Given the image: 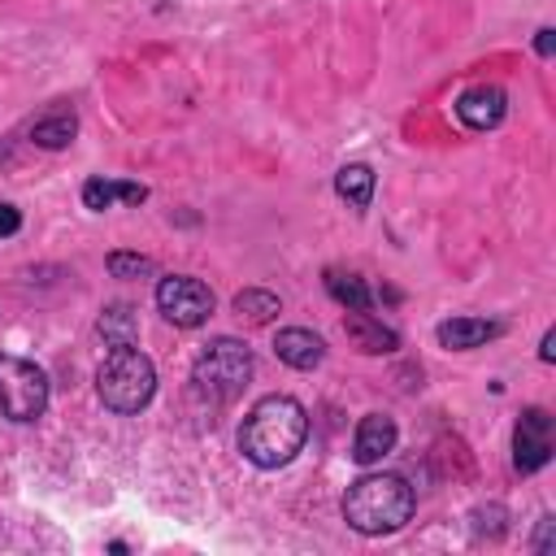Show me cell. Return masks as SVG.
<instances>
[{
	"mask_svg": "<svg viewBox=\"0 0 556 556\" xmlns=\"http://www.w3.org/2000/svg\"><path fill=\"white\" fill-rule=\"evenodd\" d=\"M252 378V352L239 343V339H213L195 365H191V382L200 395H208L213 404H230L243 395Z\"/></svg>",
	"mask_w": 556,
	"mask_h": 556,
	"instance_id": "277c9868",
	"label": "cell"
},
{
	"mask_svg": "<svg viewBox=\"0 0 556 556\" xmlns=\"http://www.w3.org/2000/svg\"><path fill=\"white\" fill-rule=\"evenodd\" d=\"M395 439H400V430H395V421H391L387 413H369V417H361L356 439H352V456H356V465H378V460L395 447Z\"/></svg>",
	"mask_w": 556,
	"mask_h": 556,
	"instance_id": "30bf717a",
	"label": "cell"
},
{
	"mask_svg": "<svg viewBox=\"0 0 556 556\" xmlns=\"http://www.w3.org/2000/svg\"><path fill=\"white\" fill-rule=\"evenodd\" d=\"M343 334H348L352 348L365 352V356H382V352H395V348H400V334H395L391 326H382L378 317H369L365 308H348Z\"/></svg>",
	"mask_w": 556,
	"mask_h": 556,
	"instance_id": "9c48e42d",
	"label": "cell"
},
{
	"mask_svg": "<svg viewBox=\"0 0 556 556\" xmlns=\"http://www.w3.org/2000/svg\"><path fill=\"white\" fill-rule=\"evenodd\" d=\"M230 308H235V317H239L243 326H265V321H274V313H278L282 304H278L274 291H265V287H248V291H239V295L230 300Z\"/></svg>",
	"mask_w": 556,
	"mask_h": 556,
	"instance_id": "2e32d148",
	"label": "cell"
},
{
	"mask_svg": "<svg viewBox=\"0 0 556 556\" xmlns=\"http://www.w3.org/2000/svg\"><path fill=\"white\" fill-rule=\"evenodd\" d=\"M156 308L165 321L174 326H204L213 317V291L200 282V278H187V274H169L156 282Z\"/></svg>",
	"mask_w": 556,
	"mask_h": 556,
	"instance_id": "8992f818",
	"label": "cell"
},
{
	"mask_svg": "<svg viewBox=\"0 0 556 556\" xmlns=\"http://www.w3.org/2000/svg\"><path fill=\"white\" fill-rule=\"evenodd\" d=\"M534 48H539V56H552V48H556V30H539V39H534Z\"/></svg>",
	"mask_w": 556,
	"mask_h": 556,
	"instance_id": "44dd1931",
	"label": "cell"
},
{
	"mask_svg": "<svg viewBox=\"0 0 556 556\" xmlns=\"http://www.w3.org/2000/svg\"><path fill=\"white\" fill-rule=\"evenodd\" d=\"M22 230V213L13 204H0V235H17Z\"/></svg>",
	"mask_w": 556,
	"mask_h": 556,
	"instance_id": "ffe728a7",
	"label": "cell"
},
{
	"mask_svg": "<svg viewBox=\"0 0 556 556\" xmlns=\"http://www.w3.org/2000/svg\"><path fill=\"white\" fill-rule=\"evenodd\" d=\"M413 486L400 473H365L343 495V521L356 534H391L413 517Z\"/></svg>",
	"mask_w": 556,
	"mask_h": 556,
	"instance_id": "7a4b0ae2",
	"label": "cell"
},
{
	"mask_svg": "<svg viewBox=\"0 0 556 556\" xmlns=\"http://www.w3.org/2000/svg\"><path fill=\"white\" fill-rule=\"evenodd\" d=\"M100 334L109 348H135L139 343V317L130 304H109L100 313Z\"/></svg>",
	"mask_w": 556,
	"mask_h": 556,
	"instance_id": "5bb4252c",
	"label": "cell"
},
{
	"mask_svg": "<svg viewBox=\"0 0 556 556\" xmlns=\"http://www.w3.org/2000/svg\"><path fill=\"white\" fill-rule=\"evenodd\" d=\"M552 526H556V521H552V517H543V526H539V539H534V547H539V552H547V547H552Z\"/></svg>",
	"mask_w": 556,
	"mask_h": 556,
	"instance_id": "7402d4cb",
	"label": "cell"
},
{
	"mask_svg": "<svg viewBox=\"0 0 556 556\" xmlns=\"http://www.w3.org/2000/svg\"><path fill=\"white\" fill-rule=\"evenodd\" d=\"M552 460V417L543 408H526L513 430V465L521 473H534Z\"/></svg>",
	"mask_w": 556,
	"mask_h": 556,
	"instance_id": "52a82bcc",
	"label": "cell"
},
{
	"mask_svg": "<svg viewBox=\"0 0 556 556\" xmlns=\"http://www.w3.org/2000/svg\"><path fill=\"white\" fill-rule=\"evenodd\" d=\"M48 408V374L13 352H0V417L35 421Z\"/></svg>",
	"mask_w": 556,
	"mask_h": 556,
	"instance_id": "5b68a950",
	"label": "cell"
},
{
	"mask_svg": "<svg viewBox=\"0 0 556 556\" xmlns=\"http://www.w3.org/2000/svg\"><path fill=\"white\" fill-rule=\"evenodd\" d=\"M504 113H508V96L495 83H478V87H469V91L456 96V117L469 130H491V126L504 122Z\"/></svg>",
	"mask_w": 556,
	"mask_h": 556,
	"instance_id": "ba28073f",
	"label": "cell"
},
{
	"mask_svg": "<svg viewBox=\"0 0 556 556\" xmlns=\"http://www.w3.org/2000/svg\"><path fill=\"white\" fill-rule=\"evenodd\" d=\"M304 434H308V413L291 395H265L248 408L239 426V452L261 469H278L304 447Z\"/></svg>",
	"mask_w": 556,
	"mask_h": 556,
	"instance_id": "6da1fadb",
	"label": "cell"
},
{
	"mask_svg": "<svg viewBox=\"0 0 556 556\" xmlns=\"http://www.w3.org/2000/svg\"><path fill=\"white\" fill-rule=\"evenodd\" d=\"M539 356H543V361H552V356H556V330H547V334H543V348H539Z\"/></svg>",
	"mask_w": 556,
	"mask_h": 556,
	"instance_id": "603a6c76",
	"label": "cell"
},
{
	"mask_svg": "<svg viewBox=\"0 0 556 556\" xmlns=\"http://www.w3.org/2000/svg\"><path fill=\"white\" fill-rule=\"evenodd\" d=\"M148 200V187L143 182H122V178H87L83 182V204L104 213L113 204H143Z\"/></svg>",
	"mask_w": 556,
	"mask_h": 556,
	"instance_id": "7c38bea8",
	"label": "cell"
},
{
	"mask_svg": "<svg viewBox=\"0 0 556 556\" xmlns=\"http://www.w3.org/2000/svg\"><path fill=\"white\" fill-rule=\"evenodd\" d=\"M74 135H78V117H74V113H48V117H39V122L30 126V143H35V148H48V152L70 148Z\"/></svg>",
	"mask_w": 556,
	"mask_h": 556,
	"instance_id": "9a60e30c",
	"label": "cell"
},
{
	"mask_svg": "<svg viewBox=\"0 0 556 556\" xmlns=\"http://www.w3.org/2000/svg\"><path fill=\"white\" fill-rule=\"evenodd\" d=\"M96 391L113 413H139L156 391V369L139 348H109L96 369Z\"/></svg>",
	"mask_w": 556,
	"mask_h": 556,
	"instance_id": "3957f363",
	"label": "cell"
},
{
	"mask_svg": "<svg viewBox=\"0 0 556 556\" xmlns=\"http://www.w3.org/2000/svg\"><path fill=\"white\" fill-rule=\"evenodd\" d=\"M334 191H339V200H348L352 208H369V200H374V169L369 165H343L339 174H334Z\"/></svg>",
	"mask_w": 556,
	"mask_h": 556,
	"instance_id": "e0dca14e",
	"label": "cell"
},
{
	"mask_svg": "<svg viewBox=\"0 0 556 556\" xmlns=\"http://www.w3.org/2000/svg\"><path fill=\"white\" fill-rule=\"evenodd\" d=\"M156 265L152 256H139V252H109V274L113 278H148Z\"/></svg>",
	"mask_w": 556,
	"mask_h": 556,
	"instance_id": "d6986e66",
	"label": "cell"
},
{
	"mask_svg": "<svg viewBox=\"0 0 556 556\" xmlns=\"http://www.w3.org/2000/svg\"><path fill=\"white\" fill-rule=\"evenodd\" d=\"M274 352H278V361L291 365V369H317L321 356H326V343H321V334H313V330L287 326V330L274 334Z\"/></svg>",
	"mask_w": 556,
	"mask_h": 556,
	"instance_id": "8fae6325",
	"label": "cell"
},
{
	"mask_svg": "<svg viewBox=\"0 0 556 556\" xmlns=\"http://www.w3.org/2000/svg\"><path fill=\"white\" fill-rule=\"evenodd\" d=\"M326 291L343 304V308H369V287L361 282V274L348 269H326Z\"/></svg>",
	"mask_w": 556,
	"mask_h": 556,
	"instance_id": "ac0fdd59",
	"label": "cell"
},
{
	"mask_svg": "<svg viewBox=\"0 0 556 556\" xmlns=\"http://www.w3.org/2000/svg\"><path fill=\"white\" fill-rule=\"evenodd\" d=\"M504 326L500 321H486V317H447L439 321V343L452 348V352H465V348H482L486 339H495Z\"/></svg>",
	"mask_w": 556,
	"mask_h": 556,
	"instance_id": "4fadbf2b",
	"label": "cell"
}]
</instances>
